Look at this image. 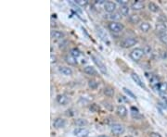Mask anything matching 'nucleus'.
I'll use <instances>...</instances> for the list:
<instances>
[{
  "mask_svg": "<svg viewBox=\"0 0 167 137\" xmlns=\"http://www.w3.org/2000/svg\"><path fill=\"white\" fill-rule=\"evenodd\" d=\"M66 124V121L64 119L62 118H57L55 119L54 122H53V127H55L56 129H60V128H63Z\"/></svg>",
  "mask_w": 167,
  "mask_h": 137,
  "instance_id": "10",
  "label": "nucleus"
},
{
  "mask_svg": "<svg viewBox=\"0 0 167 137\" xmlns=\"http://www.w3.org/2000/svg\"><path fill=\"white\" fill-rule=\"evenodd\" d=\"M149 83L154 90H157L161 83L156 75H152V76H150V78H149Z\"/></svg>",
  "mask_w": 167,
  "mask_h": 137,
  "instance_id": "9",
  "label": "nucleus"
},
{
  "mask_svg": "<svg viewBox=\"0 0 167 137\" xmlns=\"http://www.w3.org/2000/svg\"><path fill=\"white\" fill-rule=\"evenodd\" d=\"M65 60H66V62H67L69 65L74 66V65L77 64V60H76V58H75L74 57H72V55H67V56L65 57Z\"/></svg>",
  "mask_w": 167,
  "mask_h": 137,
  "instance_id": "19",
  "label": "nucleus"
},
{
  "mask_svg": "<svg viewBox=\"0 0 167 137\" xmlns=\"http://www.w3.org/2000/svg\"><path fill=\"white\" fill-rule=\"evenodd\" d=\"M88 86L91 89H97L98 86H99V83L95 80H89L88 81Z\"/></svg>",
  "mask_w": 167,
  "mask_h": 137,
  "instance_id": "30",
  "label": "nucleus"
},
{
  "mask_svg": "<svg viewBox=\"0 0 167 137\" xmlns=\"http://www.w3.org/2000/svg\"><path fill=\"white\" fill-rule=\"evenodd\" d=\"M73 134L76 137H88L89 131L86 128L79 127V128H75L73 130Z\"/></svg>",
  "mask_w": 167,
  "mask_h": 137,
  "instance_id": "5",
  "label": "nucleus"
},
{
  "mask_svg": "<svg viewBox=\"0 0 167 137\" xmlns=\"http://www.w3.org/2000/svg\"><path fill=\"white\" fill-rule=\"evenodd\" d=\"M121 14L118 13V12H113V13H111L109 15V18L112 21H119L121 19Z\"/></svg>",
  "mask_w": 167,
  "mask_h": 137,
  "instance_id": "25",
  "label": "nucleus"
},
{
  "mask_svg": "<svg viewBox=\"0 0 167 137\" xmlns=\"http://www.w3.org/2000/svg\"><path fill=\"white\" fill-rule=\"evenodd\" d=\"M97 4H105L106 2L104 1V0H99V1H96Z\"/></svg>",
  "mask_w": 167,
  "mask_h": 137,
  "instance_id": "39",
  "label": "nucleus"
},
{
  "mask_svg": "<svg viewBox=\"0 0 167 137\" xmlns=\"http://www.w3.org/2000/svg\"><path fill=\"white\" fill-rule=\"evenodd\" d=\"M98 137H109L108 135H105V134H101V135H99Z\"/></svg>",
  "mask_w": 167,
  "mask_h": 137,
  "instance_id": "40",
  "label": "nucleus"
},
{
  "mask_svg": "<svg viewBox=\"0 0 167 137\" xmlns=\"http://www.w3.org/2000/svg\"><path fill=\"white\" fill-rule=\"evenodd\" d=\"M139 28H140V30L143 33H147V32H149L150 30V24L149 22H147V21H143L142 23H140Z\"/></svg>",
  "mask_w": 167,
  "mask_h": 137,
  "instance_id": "23",
  "label": "nucleus"
},
{
  "mask_svg": "<svg viewBox=\"0 0 167 137\" xmlns=\"http://www.w3.org/2000/svg\"><path fill=\"white\" fill-rule=\"evenodd\" d=\"M149 9L151 12H158L159 9H160V8H159L155 3L150 2V3H149Z\"/></svg>",
  "mask_w": 167,
  "mask_h": 137,
  "instance_id": "27",
  "label": "nucleus"
},
{
  "mask_svg": "<svg viewBox=\"0 0 167 137\" xmlns=\"http://www.w3.org/2000/svg\"><path fill=\"white\" fill-rule=\"evenodd\" d=\"M130 12V8H128V6H121L120 7V13L121 15H123V16H127Z\"/></svg>",
  "mask_w": 167,
  "mask_h": 137,
  "instance_id": "24",
  "label": "nucleus"
},
{
  "mask_svg": "<svg viewBox=\"0 0 167 137\" xmlns=\"http://www.w3.org/2000/svg\"><path fill=\"white\" fill-rule=\"evenodd\" d=\"M56 100H57V102H58L59 105H62V106H65V105H67V104L69 103V98H68V96H65V95H62V94L58 95L57 97H56Z\"/></svg>",
  "mask_w": 167,
  "mask_h": 137,
  "instance_id": "11",
  "label": "nucleus"
},
{
  "mask_svg": "<svg viewBox=\"0 0 167 137\" xmlns=\"http://www.w3.org/2000/svg\"><path fill=\"white\" fill-rule=\"evenodd\" d=\"M123 90L125 91V93L129 97H131V98H133V99H136V96L134 95L133 92H131V90H129V89H127V88H125V87H124Z\"/></svg>",
  "mask_w": 167,
  "mask_h": 137,
  "instance_id": "31",
  "label": "nucleus"
},
{
  "mask_svg": "<svg viewBox=\"0 0 167 137\" xmlns=\"http://www.w3.org/2000/svg\"><path fill=\"white\" fill-rule=\"evenodd\" d=\"M125 137H133V136H131V135H126V136H125Z\"/></svg>",
  "mask_w": 167,
  "mask_h": 137,
  "instance_id": "42",
  "label": "nucleus"
},
{
  "mask_svg": "<svg viewBox=\"0 0 167 137\" xmlns=\"http://www.w3.org/2000/svg\"><path fill=\"white\" fill-rule=\"evenodd\" d=\"M165 104H166V106H167V97L165 98Z\"/></svg>",
  "mask_w": 167,
  "mask_h": 137,
  "instance_id": "41",
  "label": "nucleus"
},
{
  "mask_svg": "<svg viewBox=\"0 0 167 137\" xmlns=\"http://www.w3.org/2000/svg\"><path fill=\"white\" fill-rule=\"evenodd\" d=\"M104 9H105V11L109 12L110 14L113 13L116 9V3L112 2V1H107L104 4Z\"/></svg>",
  "mask_w": 167,
  "mask_h": 137,
  "instance_id": "7",
  "label": "nucleus"
},
{
  "mask_svg": "<svg viewBox=\"0 0 167 137\" xmlns=\"http://www.w3.org/2000/svg\"><path fill=\"white\" fill-rule=\"evenodd\" d=\"M138 43V40L134 37H128V38H125L124 39L122 42H121V47L123 48H129V47H132L134 45Z\"/></svg>",
  "mask_w": 167,
  "mask_h": 137,
  "instance_id": "4",
  "label": "nucleus"
},
{
  "mask_svg": "<svg viewBox=\"0 0 167 137\" xmlns=\"http://www.w3.org/2000/svg\"><path fill=\"white\" fill-rule=\"evenodd\" d=\"M84 72L86 73L87 75H91V76H95L97 75V70L94 67L92 66H86L85 69H84Z\"/></svg>",
  "mask_w": 167,
  "mask_h": 137,
  "instance_id": "17",
  "label": "nucleus"
},
{
  "mask_svg": "<svg viewBox=\"0 0 167 137\" xmlns=\"http://www.w3.org/2000/svg\"><path fill=\"white\" fill-rule=\"evenodd\" d=\"M71 55L72 57H74L75 58H77V57H79L81 56V52H80V50L78 48H72L71 50Z\"/></svg>",
  "mask_w": 167,
  "mask_h": 137,
  "instance_id": "29",
  "label": "nucleus"
},
{
  "mask_svg": "<svg viewBox=\"0 0 167 137\" xmlns=\"http://www.w3.org/2000/svg\"><path fill=\"white\" fill-rule=\"evenodd\" d=\"M111 131L113 134L115 135H120V134H123L125 132V127L122 124H119V123H114L111 126Z\"/></svg>",
  "mask_w": 167,
  "mask_h": 137,
  "instance_id": "6",
  "label": "nucleus"
},
{
  "mask_svg": "<svg viewBox=\"0 0 167 137\" xmlns=\"http://www.w3.org/2000/svg\"><path fill=\"white\" fill-rule=\"evenodd\" d=\"M116 112H117V115L121 118H125L126 117L127 115V109L125 108V106L124 105H119L117 106V109H116Z\"/></svg>",
  "mask_w": 167,
  "mask_h": 137,
  "instance_id": "8",
  "label": "nucleus"
},
{
  "mask_svg": "<svg viewBox=\"0 0 167 137\" xmlns=\"http://www.w3.org/2000/svg\"><path fill=\"white\" fill-rule=\"evenodd\" d=\"M144 54H145L144 49H142L140 47H136V48H135L131 51L130 57L134 60V61H139V60L143 57Z\"/></svg>",
  "mask_w": 167,
  "mask_h": 137,
  "instance_id": "2",
  "label": "nucleus"
},
{
  "mask_svg": "<svg viewBox=\"0 0 167 137\" xmlns=\"http://www.w3.org/2000/svg\"><path fill=\"white\" fill-rule=\"evenodd\" d=\"M89 109L92 112H98L99 110V106L97 104H92L89 106Z\"/></svg>",
  "mask_w": 167,
  "mask_h": 137,
  "instance_id": "34",
  "label": "nucleus"
},
{
  "mask_svg": "<svg viewBox=\"0 0 167 137\" xmlns=\"http://www.w3.org/2000/svg\"><path fill=\"white\" fill-rule=\"evenodd\" d=\"M74 123L76 124L77 126L83 127V126H85V125L87 124V121H86V119H77L74 120Z\"/></svg>",
  "mask_w": 167,
  "mask_h": 137,
  "instance_id": "26",
  "label": "nucleus"
},
{
  "mask_svg": "<svg viewBox=\"0 0 167 137\" xmlns=\"http://www.w3.org/2000/svg\"><path fill=\"white\" fill-rule=\"evenodd\" d=\"M144 52L145 53H150L151 52V48L149 47H146L145 49H144Z\"/></svg>",
  "mask_w": 167,
  "mask_h": 137,
  "instance_id": "37",
  "label": "nucleus"
},
{
  "mask_svg": "<svg viewBox=\"0 0 167 137\" xmlns=\"http://www.w3.org/2000/svg\"><path fill=\"white\" fill-rule=\"evenodd\" d=\"M117 3H119L121 6H125L127 4V1H125V0H117Z\"/></svg>",
  "mask_w": 167,
  "mask_h": 137,
  "instance_id": "36",
  "label": "nucleus"
},
{
  "mask_svg": "<svg viewBox=\"0 0 167 137\" xmlns=\"http://www.w3.org/2000/svg\"><path fill=\"white\" fill-rule=\"evenodd\" d=\"M51 37L53 39H56V40H59V39H62L64 38V34L60 31H52L51 33Z\"/></svg>",
  "mask_w": 167,
  "mask_h": 137,
  "instance_id": "18",
  "label": "nucleus"
},
{
  "mask_svg": "<svg viewBox=\"0 0 167 137\" xmlns=\"http://www.w3.org/2000/svg\"><path fill=\"white\" fill-rule=\"evenodd\" d=\"M158 92L161 94V95H163L167 92V83L163 82V83H161L159 87H158Z\"/></svg>",
  "mask_w": 167,
  "mask_h": 137,
  "instance_id": "22",
  "label": "nucleus"
},
{
  "mask_svg": "<svg viewBox=\"0 0 167 137\" xmlns=\"http://www.w3.org/2000/svg\"><path fill=\"white\" fill-rule=\"evenodd\" d=\"M58 71L62 73V74L65 75V76H71L72 74V69L69 68V67H66V66H60L58 68Z\"/></svg>",
  "mask_w": 167,
  "mask_h": 137,
  "instance_id": "14",
  "label": "nucleus"
},
{
  "mask_svg": "<svg viewBox=\"0 0 167 137\" xmlns=\"http://www.w3.org/2000/svg\"><path fill=\"white\" fill-rule=\"evenodd\" d=\"M103 93L105 96H107L109 97H112L114 96V89L110 87V86H107V87H105L104 90H103Z\"/></svg>",
  "mask_w": 167,
  "mask_h": 137,
  "instance_id": "21",
  "label": "nucleus"
},
{
  "mask_svg": "<svg viewBox=\"0 0 167 137\" xmlns=\"http://www.w3.org/2000/svg\"><path fill=\"white\" fill-rule=\"evenodd\" d=\"M131 77H132V79L134 80V82L138 84L139 86H140L141 88H144V89H146V86H145V84H144V83L141 81V79L139 78V76L136 74L135 72H132L131 73Z\"/></svg>",
  "mask_w": 167,
  "mask_h": 137,
  "instance_id": "12",
  "label": "nucleus"
},
{
  "mask_svg": "<svg viewBox=\"0 0 167 137\" xmlns=\"http://www.w3.org/2000/svg\"><path fill=\"white\" fill-rule=\"evenodd\" d=\"M74 3L81 7H85L88 5V1H86V0H76V1H74Z\"/></svg>",
  "mask_w": 167,
  "mask_h": 137,
  "instance_id": "33",
  "label": "nucleus"
},
{
  "mask_svg": "<svg viewBox=\"0 0 167 137\" xmlns=\"http://www.w3.org/2000/svg\"><path fill=\"white\" fill-rule=\"evenodd\" d=\"M129 21L133 24H136V23H139L140 21V17L139 16L138 14H131L129 18H128Z\"/></svg>",
  "mask_w": 167,
  "mask_h": 137,
  "instance_id": "20",
  "label": "nucleus"
},
{
  "mask_svg": "<svg viewBox=\"0 0 167 137\" xmlns=\"http://www.w3.org/2000/svg\"><path fill=\"white\" fill-rule=\"evenodd\" d=\"M131 115L135 119H142L143 118V116L139 113V109H136V108H135V106H132V108H131Z\"/></svg>",
  "mask_w": 167,
  "mask_h": 137,
  "instance_id": "16",
  "label": "nucleus"
},
{
  "mask_svg": "<svg viewBox=\"0 0 167 137\" xmlns=\"http://www.w3.org/2000/svg\"><path fill=\"white\" fill-rule=\"evenodd\" d=\"M144 7H145L144 2L140 1V0H135V1L131 6L132 9H134V10H141V9L144 8Z\"/></svg>",
  "mask_w": 167,
  "mask_h": 137,
  "instance_id": "13",
  "label": "nucleus"
},
{
  "mask_svg": "<svg viewBox=\"0 0 167 137\" xmlns=\"http://www.w3.org/2000/svg\"><path fill=\"white\" fill-rule=\"evenodd\" d=\"M167 30V27L166 25L163 23V22H158L156 24V31L159 34H165V31Z\"/></svg>",
  "mask_w": 167,
  "mask_h": 137,
  "instance_id": "15",
  "label": "nucleus"
},
{
  "mask_svg": "<svg viewBox=\"0 0 167 137\" xmlns=\"http://www.w3.org/2000/svg\"><path fill=\"white\" fill-rule=\"evenodd\" d=\"M51 63H53V62H56V57H54L53 55H51Z\"/></svg>",
  "mask_w": 167,
  "mask_h": 137,
  "instance_id": "38",
  "label": "nucleus"
},
{
  "mask_svg": "<svg viewBox=\"0 0 167 137\" xmlns=\"http://www.w3.org/2000/svg\"><path fill=\"white\" fill-rule=\"evenodd\" d=\"M149 137H162V135L159 133V132H152L149 133Z\"/></svg>",
  "mask_w": 167,
  "mask_h": 137,
  "instance_id": "35",
  "label": "nucleus"
},
{
  "mask_svg": "<svg viewBox=\"0 0 167 137\" xmlns=\"http://www.w3.org/2000/svg\"><path fill=\"white\" fill-rule=\"evenodd\" d=\"M98 34H99V35L102 38V40H104L105 42H108V35L104 33V31H103V30H102L101 28H99V29H98Z\"/></svg>",
  "mask_w": 167,
  "mask_h": 137,
  "instance_id": "28",
  "label": "nucleus"
},
{
  "mask_svg": "<svg viewBox=\"0 0 167 137\" xmlns=\"http://www.w3.org/2000/svg\"><path fill=\"white\" fill-rule=\"evenodd\" d=\"M108 28H109V30L111 32H112V33H121L124 30V28H125V26H124V24H122V23H120V22H118V21H111L109 24H108Z\"/></svg>",
  "mask_w": 167,
  "mask_h": 137,
  "instance_id": "1",
  "label": "nucleus"
},
{
  "mask_svg": "<svg viewBox=\"0 0 167 137\" xmlns=\"http://www.w3.org/2000/svg\"><path fill=\"white\" fill-rule=\"evenodd\" d=\"M159 39H160V41H161L162 44H164L167 45V34H159Z\"/></svg>",
  "mask_w": 167,
  "mask_h": 137,
  "instance_id": "32",
  "label": "nucleus"
},
{
  "mask_svg": "<svg viewBox=\"0 0 167 137\" xmlns=\"http://www.w3.org/2000/svg\"><path fill=\"white\" fill-rule=\"evenodd\" d=\"M91 58L93 59V61H94V63L97 65V67L99 68V71L102 73V74H104V75H107L108 74V70H107V68H106V66L101 62V60H99L97 57H95L94 55H91Z\"/></svg>",
  "mask_w": 167,
  "mask_h": 137,
  "instance_id": "3",
  "label": "nucleus"
}]
</instances>
